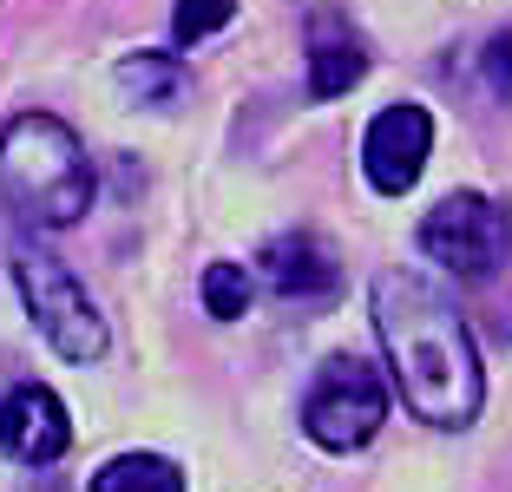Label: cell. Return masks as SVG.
I'll list each match as a JSON object with an SVG mask.
<instances>
[{"label":"cell","mask_w":512,"mask_h":492,"mask_svg":"<svg viewBox=\"0 0 512 492\" xmlns=\"http://www.w3.org/2000/svg\"><path fill=\"white\" fill-rule=\"evenodd\" d=\"M92 492H184V473L165 453H119L92 473Z\"/></svg>","instance_id":"obj_10"},{"label":"cell","mask_w":512,"mask_h":492,"mask_svg":"<svg viewBox=\"0 0 512 492\" xmlns=\"http://www.w3.org/2000/svg\"><path fill=\"white\" fill-rule=\"evenodd\" d=\"M197 289H204V309H211L217 322H237V315L250 309V269L243 263H211Z\"/></svg>","instance_id":"obj_12"},{"label":"cell","mask_w":512,"mask_h":492,"mask_svg":"<svg viewBox=\"0 0 512 492\" xmlns=\"http://www.w3.org/2000/svg\"><path fill=\"white\" fill-rule=\"evenodd\" d=\"M302 33H309V99H342L348 86L368 79L375 53H368L362 33L348 27L342 7H309Z\"/></svg>","instance_id":"obj_9"},{"label":"cell","mask_w":512,"mask_h":492,"mask_svg":"<svg viewBox=\"0 0 512 492\" xmlns=\"http://www.w3.org/2000/svg\"><path fill=\"white\" fill-rule=\"evenodd\" d=\"M73 447V420H66V401L40 381H20L0 401V453L20 466H53Z\"/></svg>","instance_id":"obj_8"},{"label":"cell","mask_w":512,"mask_h":492,"mask_svg":"<svg viewBox=\"0 0 512 492\" xmlns=\"http://www.w3.org/2000/svg\"><path fill=\"white\" fill-rule=\"evenodd\" d=\"M480 73H486V86H493V99H506V105H512V27L486 40V53H480Z\"/></svg>","instance_id":"obj_14"},{"label":"cell","mask_w":512,"mask_h":492,"mask_svg":"<svg viewBox=\"0 0 512 492\" xmlns=\"http://www.w3.org/2000/svg\"><path fill=\"white\" fill-rule=\"evenodd\" d=\"M381 420H388V381L355 355L322 361L309 394H302V433L322 453H355L381 433Z\"/></svg>","instance_id":"obj_4"},{"label":"cell","mask_w":512,"mask_h":492,"mask_svg":"<svg viewBox=\"0 0 512 492\" xmlns=\"http://www.w3.org/2000/svg\"><path fill=\"white\" fill-rule=\"evenodd\" d=\"M0 204L33 230H66L92 210V158L53 112H20L0 132Z\"/></svg>","instance_id":"obj_2"},{"label":"cell","mask_w":512,"mask_h":492,"mask_svg":"<svg viewBox=\"0 0 512 492\" xmlns=\"http://www.w3.org/2000/svg\"><path fill=\"white\" fill-rule=\"evenodd\" d=\"M427 151H434V119H427V105H388L362 138V171L381 197H401L421 184L427 171Z\"/></svg>","instance_id":"obj_6"},{"label":"cell","mask_w":512,"mask_h":492,"mask_svg":"<svg viewBox=\"0 0 512 492\" xmlns=\"http://www.w3.org/2000/svg\"><path fill=\"white\" fill-rule=\"evenodd\" d=\"M421 250L440 269H453V283H493V269L512 256V217L480 191H453L421 217Z\"/></svg>","instance_id":"obj_5"},{"label":"cell","mask_w":512,"mask_h":492,"mask_svg":"<svg viewBox=\"0 0 512 492\" xmlns=\"http://www.w3.org/2000/svg\"><path fill=\"white\" fill-rule=\"evenodd\" d=\"M230 14H237V0H178L171 7V40L178 46L211 40L217 27H230Z\"/></svg>","instance_id":"obj_13"},{"label":"cell","mask_w":512,"mask_h":492,"mask_svg":"<svg viewBox=\"0 0 512 492\" xmlns=\"http://www.w3.org/2000/svg\"><path fill=\"white\" fill-rule=\"evenodd\" d=\"M256 269H263V283L283 302H296V309H329V302L342 296V263H335V250L316 230H283V237H270L256 250Z\"/></svg>","instance_id":"obj_7"},{"label":"cell","mask_w":512,"mask_h":492,"mask_svg":"<svg viewBox=\"0 0 512 492\" xmlns=\"http://www.w3.org/2000/svg\"><path fill=\"white\" fill-rule=\"evenodd\" d=\"M14 289H20V302H27V315H33V328H40L46 342H53V355H66V361H99L106 355V315H99V302L86 296V283H79L73 269L60 263V256H46V250H33V243H14Z\"/></svg>","instance_id":"obj_3"},{"label":"cell","mask_w":512,"mask_h":492,"mask_svg":"<svg viewBox=\"0 0 512 492\" xmlns=\"http://www.w3.org/2000/svg\"><path fill=\"white\" fill-rule=\"evenodd\" d=\"M375 335H381V355H388V374L401 388L407 414L427 420V427H473V414L486 401V374H480V355H473L467 315L427 276L381 269Z\"/></svg>","instance_id":"obj_1"},{"label":"cell","mask_w":512,"mask_h":492,"mask_svg":"<svg viewBox=\"0 0 512 492\" xmlns=\"http://www.w3.org/2000/svg\"><path fill=\"white\" fill-rule=\"evenodd\" d=\"M119 86L138 92V105H171L184 92V66L171 53H132V60H119Z\"/></svg>","instance_id":"obj_11"}]
</instances>
